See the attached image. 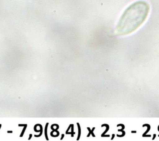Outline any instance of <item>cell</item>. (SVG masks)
I'll return each mask as SVG.
<instances>
[{"label": "cell", "mask_w": 159, "mask_h": 141, "mask_svg": "<svg viewBox=\"0 0 159 141\" xmlns=\"http://www.w3.org/2000/svg\"><path fill=\"white\" fill-rule=\"evenodd\" d=\"M149 12V5L144 1H138L130 4L122 14L117 25V33L130 34L138 29L145 20Z\"/></svg>", "instance_id": "1"}]
</instances>
